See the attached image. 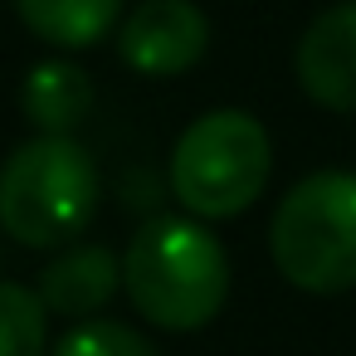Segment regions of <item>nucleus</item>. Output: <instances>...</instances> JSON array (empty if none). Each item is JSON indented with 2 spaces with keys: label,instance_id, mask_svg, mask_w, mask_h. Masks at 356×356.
Instances as JSON below:
<instances>
[{
  "label": "nucleus",
  "instance_id": "f257e3e1",
  "mask_svg": "<svg viewBox=\"0 0 356 356\" xmlns=\"http://www.w3.org/2000/svg\"><path fill=\"white\" fill-rule=\"evenodd\" d=\"M122 288L152 327L200 332L220 317V307L229 298L225 244L200 220L156 215L127 239Z\"/></svg>",
  "mask_w": 356,
  "mask_h": 356
},
{
  "label": "nucleus",
  "instance_id": "f03ea898",
  "mask_svg": "<svg viewBox=\"0 0 356 356\" xmlns=\"http://www.w3.org/2000/svg\"><path fill=\"white\" fill-rule=\"evenodd\" d=\"M98 210V166L69 132H40L0 166V229L25 249L74 244Z\"/></svg>",
  "mask_w": 356,
  "mask_h": 356
},
{
  "label": "nucleus",
  "instance_id": "7ed1b4c3",
  "mask_svg": "<svg viewBox=\"0 0 356 356\" xmlns=\"http://www.w3.org/2000/svg\"><path fill=\"white\" fill-rule=\"evenodd\" d=\"M268 254L298 293H351L356 288V176L312 171L273 210Z\"/></svg>",
  "mask_w": 356,
  "mask_h": 356
},
{
  "label": "nucleus",
  "instance_id": "20e7f679",
  "mask_svg": "<svg viewBox=\"0 0 356 356\" xmlns=\"http://www.w3.org/2000/svg\"><path fill=\"white\" fill-rule=\"evenodd\" d=\"M273 171V142L254 113L220 108L195 118L171 152V191L195 220L244 215Z\"/></svg>",
  "mask_w": 356,
  "mask_h": 356
},
{
  "label": "nucleus",
  "instance_id": "39448f33",
  "mask_svg": "<svg viewBox=\"0 0 356 356\" xmlns=\"http://www.w3.org/2000/svg\"><path fill=\"white\" fill-rule=\"evenodd\" d=\"M210 20L195 0H147L118 30V54L147 79H176L205 59Z\"/></svg>",
  "mask_w": 356,
  "mask_h": 356
},
{
  "label": "nucleus",
  "instance_id": "423d86ee",
  "mask_svg": "<svg viewBox=\"0 0 356 356\" xmlns=\"http://www.w3.org/2000/svg\"><path fill=\"white\" fill-rule=\"evenodd\" d=\"M298 83L332 113H356V0L322 10L298 40Z\"/></svg>",
  "mask_w": 356,
  "mask_h": 356
},
{
  "label": "nucleus",
  "instance_id": "0eeeda50",
  "mask_svg": "<svg viewBox=\"0 0 356 356\" xmlns=\"http://www.w3.org/2000/svg\"><path fill=\"white\" fill-rule=\"evenodd\" d=\"M122 288V259L108 244H64L59 259L44 264L35 293L59 317H93Z\"/></svg>",
  "mask_w": 356,
  "mask_h": 356
},
{
  "label": "nucleus",
  "instance_id": "6e6552de",
  "mask_svg": "<svg viewBox=\"0 0 356 356\" xmlns=\"http://www.w3.org/2000/svg\"><path fill=\"white\" fill-rule=\"evenodd\" d=\"M93 108V83L74 59H44L25 74V118L40 132H74Z\"/></svg>",
  "mask_w": 356,
  "mask_h": 356
},
{
  "label": "nucleus",
  "instance_id": "1a4fd4ad",
  "mask_svg": "<svg viewBox=\"0 0 356 356\" xmlns=\"http://www.w3.org/2000/svg\"><path fill=\"white\" fill-rule=\"evenodd\" d=\"M15 10L35 40L54 49H88L118 25L122 0H15Z\"/></svg>",
  "mask_w": 356,
  "mask_h": 356
},
{
  "label": "nucleus",
  "instance_id": "9d476101",
  "mask_svg": "<svg viewBox=\"0 0 356 356\" xmlns=\"http://www.w3.org/2000/svg\"><path fill=\"white\" fill-rule=\"evenodd\" d=\"M44 298L0 278V356H44Z\"/></svg>",
  "mask_w": 356,
  "mask_h": 356
},
{
  "label": "nucleus",
  "instance_id": "9b49d317",
  "mask_svg": "<svg viewBox=\"0 0 356 356\" xmlns=\"http://www.w3.org/2000/svg\"><path fill=\"white\" fill-rule=\"evenodd\" d=\"M54 356H161L137 327H122V322H79L59 346Z\"/></svg>",
  "mask_w": 356,
  "mask_h": 356
}]
</instances>
